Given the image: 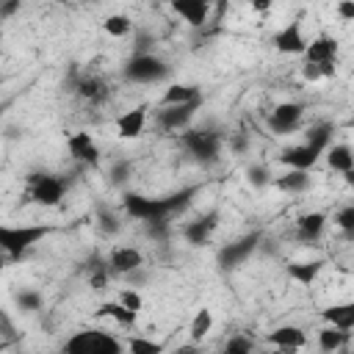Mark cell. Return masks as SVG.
I'll list each match as a JSON object with an SVG mask.
<instances>
[{
  "label": "cell",
  "mask_w": 354,
  "mask_h": 354,
  "mask_svg": "<svg viewBox=\"0 0 354 354\" xmlns=\"http://www.w3.org/2000/svg\"><path fill=\"white\" fill-rule=\"evenodd\" d=\"M53 232V224H0V252H6L8 260H19Z\"/></svg>",
  "instance_id": "6da1fadb"
},
{
  "label": "cell",
  "mask_w": 354,
  "mask_h": 354,
  "mask_svg": "<svg viewBox=\"0 0 354 354\" xmlns=\"http://www.w3.org/2000/svg\"><path fill=\"white\" fill-rule=\"evenodd\" d=\"M180 141L188 149V155L196 163H202V166H213L218 160V155H221V130H213V127H185Z\"/></svg>",
  "instance_id": "7a4b0ae2"
},
{
  "label": "cell",
  "mask_w": 354,
  "mask_h": 354,
  "mask_svg": "<svg viewBox=\"0 0 354 354\" xmlns=\"http://www.w3.org/2000/svg\"><path fill=\"white\" fill-rule=\"evenodd\" d=\"M66 188H69V183L61 174L33 171V174H28V191H25L22 202H36V205H44V207H55V205H61Z\"/></svg>",
  "instance_id": "3957f363"
},
{
  "label": "cell",
  "mask_w": 354,
  "mask_h": 354,
  "mask_svg": "<svg viewBox=\"0 0 354 354\" xmlns=\"http://www.w3.org/2000/svg\"><path fill=\"white\" fill-rule=\"evenodd\" d=\"M122 205L127 210V216L138 218V221H160V218H171L174 210H171V199L169 196H144V194H136V191H127L122 196Z\"/></svg>",
  "instance_id": "277c9868"
},
{
  "label": "cell",
  "mask_w": 354,
  "mask_h": 354,
  "mask_svg": "<svg viewBox=\"0 0 354 354\" xmlns=\"http://www.w3.org/2000/svg\"><path fill=\"white\" fill-rule=\"evenodd\" d=\"M64 348L69 354H122L124 346L122 340H116L111 332H102V329H86V332H75Z\"/></svg>",
  "instance_id": "5b68a950"
},
{
  "label": "cell",
  "mask_w": 354,
  "mask_h": 354,
  "mask_svg": "<svg viewBox=\"0 0 354 354\" xmlns=\"http://www.w3.org/2000/svg\"><path fill=\"white\" fill-rule=\"evenodd\" d=\"M169 75H171V66L166 61H160L158 55H149V53H136L124 64V77L133 83H160Z\"/></svg>",
  "instance_id": "8992f818"
},
{
  "label": "cell",
  "mask_w": 354,
  "mask_h": 354,
  "mask_svg": "<svg viewBox=\"0 0 354 354\" xmlns=\"http://www.w3.org/2000/svg\"><path fill=\"white\" fill-rule=\"evenodd\" d=\"M263 235L254 230V232H246L243 238H235L232 243H224L218 249V268L221 271H235L238 266H243V260L252 257V252L260 246Z\"/></svg>",
  "instance_id": "52a82bcc"
},
{
  "label": "cell",
  "mask_w": 354,
  "mask_h": 354,
  "mask_svg": "<svg viewBox=\"0 0 354 354\" xmlns=\"http://www.w3.org/2000/svg\"><path fill=\"white\" fill-rule=\"evenodd\" d=\"M202 105V97L196 100H188V102H177V105H163L160 113H158V124L160 130L166 133H177V130H185L196 113V108Z\"/></svg>",
  "instance_id": "ba28073f"
},
{
  "label": "cell",
  "mask_w": 354,
  "mask_h": 354,
  "mask_svg": "<svg viewBox=\"0 0 354 354\" xmlns=\"http://www.w3.org/2000/svg\"><path fill=\"white\" fill-rule=\"evenodd\" d=\"M72 91L77 97H83L88 105H102L111 97V86L105 83V77L83 72V75H72Z\"/></svg>",
  "instance_id": "9c48e42d"
},
{
  "label": "cell",
  "mask_w": 354,
  "mask_h": 354,
  "mask_svg": "<svg viewBox=\"0 0 354 354\" xmlns=\"http://www.w3.org/2000/svg\"><path fill=\"white\" fill-rule=\"evenodd\" d=\"M66 149H69L72 160H77V163H83V166H100L102 152H100L94 136L86 133V130L69 133V136H66Z\"/></svg>",
  "instance_id": "30bf717a"
},
{
  "label": "cell",
  "mask_w": 354,
  "mask_h": 354,
  "mask_svg": "<svg viewBox=\"0 0 354 354\" xmlns=\"http://www.w3.org/2000/svg\"><path fill=\"white\" fill-rule=\"evenodd\" d=\"M301 116H304V105L301 102H279L268 113V127L277 136H290L301 124Z\"/></svg>",
  "instance_id": "8fae6325"
},
{
  "label": "cell",
  "mask_w": 354,
  "mask_h": 354,
  "mask_svg": "<svg viewBox=\"0 0 354 354\" xmlns=\"http://www.w3.org/2000/svg\"><path fill=\"white\" fill-rule=\"evenodd\" d=\"M324 152L321 149H315L313 144H296V147H288V149H282L279 152V163L282 166H288V169H304V171H310L315 163H318V158H321Z\"/></svg>",
  "instance_id": "7c38bea8"
},
{
  "label": "cell",
  "mask_w": 354,
  "mask_h": 354,
  "mask_svg": "<svg viewBox=\"0 0 354 354\" xmlns=\"http://www.w3.org/2000/svg\"><path fill=\"white\" fill-rule=\"evenodd\" d=\"M105 263H108L111 274L124 277V274H130L133 268L144 266V254H141V249H136V246H113L111 254L105 257Z\"/></svg>",
  "instance_id": "4fadbf2b"
},
{
  "label": "cell",
  "mask_w": 354,
  "mask_h": 354,
  "mask_svg": "<svg viewBox=\"0 0 354 354\" xmlns=\"http://www.w3.org/2000/svg\"><path fill=\"white\" fill-rule=\"evenodd\" d=\"M216 224H218V213H216V210H207V213H202L199 218H194V221H188V224L183 227V238H185L191 246H205V243L210 241Z\"/></svg>",
  "instance_id": "5bb4252c"
},
{
  "label": "cell",
  "mask_w": 354,
  "mask_h": 354,
  "mask_svg": "<svg viewBox=\"0 0 354 354\" xmlns=\"http://www.w3.org/2000/svg\"><path fill=\"white\" fill-rule=\"evenodd\" d=\"M274 47H277L279 53H288V55H301L304 47H307V39H304V33H301V22L293 19V22H288L282 30H277V33H274Z\"/></svg>",
  "instance_id": "9a60e30c"
},
{
  "label": "cell",
  "mask_w": 354,
  "mask_h": 354,
  "mask_svg": "<svg viewBox=\"0 0 354 354\" xmlns=\"http://www.w3.org/2000/svg\"><path fill=\"white\" fill-rule=\"evenodd\" d=\"M147 105H136V108H130V111H124L122 116H116V136L119 138H124V141H130V138H138L141 133H144V127H147Z\"/></svg>",
  "instance_id": "2e32d148"
},
{
  "label": "cell",
  "mask_w": 354,
  "mask_h": 354,
  "mask_svg": "<svg viewBox=\"0 0 354 354\" xmlns=\"http://www.w3.org/2000/svg\"><path fill=\"white\" fill-rule=\"evenodd\" d=\"M210 6H213V0H171L174 14H180L191 28H202L207 22Z\"/></svg>",
  "instance_id": "e0dca14e"
},
{
  "label": "cell",
  "mask_w": 354,
  "mask_h": 354,
  "mask_svg": "<svg viewBox=\"0 0 354 354\" xmlns=\"http://www.w3.org/2000/svg\"><path fill=\"white\" fill-rule=\"evenodd\" d=\"M324 227H326V213H321V210L304 213V216H299V221H296V238H299L301 243H315V241L324 235Z\"/></svg>",
  "instance_id": "ac0fdd59"
},
{
  "label": "cell",
  "mask_w": 354,
  "mask_h": 354,
  "mask_svg": "<svg viewBox=\"0 0 354 354\" xmlns=\"http://www.w3.org/2000/svg\"><path fill=\"white\" fill-rule=\"evenodd\" d=\"M304 61L310 64H321V61H337V39L332 36H315L313 41H307L304 47Z\"/></svg>",
  "instance_id": "d6986e66"
},
{
  "label": "cell",
  "mask_w": 354,
  "mask_h": 354,
  "mask_svg": "<svg viewBox=\"0 0 354 354\" xmlns=\"http://www.w3.org/2000/svg\"><path fill=\"white\" fill-rule=\"evenodd\" d=\"M324 155H326L329 169L346 174V180L354 177V152H351L348 144H329V147L324 149Z\"/></svg>",
  "instance_id": "ffe728a7"
},
{
  "label": "cell",
  "mask_w": 354,
  "mask_h": 354,
  "mask_svg": "<svg viewBox=\"0 0 354 354\" xmlns=\"http://www.w3.org/2000/svg\"><path fill=\"white\" fill-rule=\"evenodd\" d=\"M271 346H277V348H285V351H293V348H301L304 343H307V335L299 329V326H293V324H285V326H277L274 332H268V337H266Z\"/></svg>",
  "instance_id": "44dd1931"
},
{
  "label": "cell",
  "mask_w": 354,
  "mask_h": 354,
  "mask_svg": "<svg viewBox=\"0 0 354 354\" xmlns=\"http://www.w3.org/2000/svg\"><path fill=\"white\" fill-rule=\"evenodd\" d=\"M321 318L343 332H351L354 329V301H343V304H332V307H324L321 310Z\"/></svg>",
  "instance_id": "7402d4cb"
},
{
  "label": "cell",
  "mask_w": 354,
  "mask_h": 354,
  "mask_svg": "<svg viewBox=\"0 0 354 354\" xmlns=\"http://www.w3.org/2000/svg\"><path fill=\"white\" fill-rule=\"evenodd\" d=\"M321 268H324V260H301V263H288L285 266L288 277L299 285H313L318 279Z\"/></svg>",
  "instance_id": "603a6c76"
},
{
  "label": "cell",
  "mask_w": 354,
  "mask_h": 354,
  "mask_svg": "<svg viewBox=\"0 0 354 354\" xmlns=\"http://www.w3.org/2000/svg\"><path fill=\"white\" fill-rule=\"evenodd\" d=\"M86 277H88V288L94 293H102L108 288V279H111V268L108 263L100 257V254H91V260L86 263Z\"/></svg>",
  "instance_id": "cb8c5ba5"
},
{
  "label": "cell",
  "mask_w": 354,
  "mask_h": 354,
  "mask_svg": "<svg viewBox=\"0 0 354 354\" xmlns=\"http://www.w3.org/2000/svg\"><path fill=\"white\" fill-rule=\"evenodd\" d=\"M97 315H100V318H113V321L122 324V326H133V324L138 321V313H136V310H127L119 299H116V301H102L100 310H97Z\"/></svg>",
  "instance_id": "d4e9b609"
},
{
  "label": "cell",
  "mask_w": 354,
  "mask_h": 354,
  "mask_svg": "<svg viewBox=\"0 0 354 354\" xmlns=\"http://www.w3.org/2000/svg\"><path fill=\"white\" fill-rule=\"evenodd\" d=\"M274 185H277L279 191L299 194V191H304V188L310 185V171H304V169H288L282 177L274 180Z\"/></svg>",
  "instance_id": "484cf974"
},
{
  "label": "cell",
  "mask_w": 354,
  "mask_h": 354,
  "mask_svg": "<svg viewBox=\"0 0 354 354\" xmlns=\"http://www.w3.org/2000/svg\"><path fill=\"white\" fill-rule=\"evenodd\" d=\"M348 335L351 332H343V329H337V326H324L321 332H318V348L321 351H340V348H346L348 346Z\"/></svg>",
  "instance_id": "4316f807"
},
{
  "label": "cell",
  "mask_w": 354,
  "mask_h": 354,
  "mask_svg": "<svg viewBox=\"0 0 354 354\" xmlns=\"http://www.w3.org/2000/svg\"><path fill=\"white\" fill-rule=\"evenodd\" d=\"M196 97H202L196 86L174 83V86H169V88L163 91V100H160V102H163V105H177V102H188V100H196Z\"/></svg>",
  "instance_id": "83f0119b"
},
{
  "label": "cell",
  "mask_w": 354,
  "mask_h": 354,
  "mask_svg": "<svg viewBox=\"0 0 354 354\" xmlns=\"http://www.w3.org/2000/svg\"><path fill=\"white\" fill-rule=\"evenodd\" d=\"M210 329H213V313L207 310V307H199L196 310V315H194V321H191V326H188V335H191V340H205L207 335H210Z\"/></svg>",
  "instance_id": "f1b7e54d"
},
{
  "label": "cell",
  "mask_w": 354,
  "mask_h": 354,
  "mask_svg": "<svg viewBox=\"0 0 354 354\" xmlns=\"http://www.w3.org/2000/svg\"><path fill=\"white\" fill-rule=\"evenodd\" d=\"M332 136H335V124L332 122H321V124H315V127L307 130V144H313L315 149L324 152L332 144Z\"/></svg>",
  "instance_id": "f546056e"
},
{
  "label": "cell",
  "mask_w": 354,
  "mask_h": 354,
  "mask_svg": "<svg viewBox=\"0 0 354 354\" xmlns=\"http://www.w3.org/2000/svg\"><path fill=\"white\" fill-rule=\"evenodd\" d=\"M130 28H133V22H130V17H127V14H111V17H105V19H102V30H105L108 36H116V39L127 36V33H130Z\"/></svg>",
  "instance_id": "4dcf8cb0"
},
{
  "label": "cell",
  "mask_w": 354,
  "mask_h": 354,
  "mask_svg": "<svg viewBox=\"0 0 354 354\" xmlns=\"http://www.w3.org/2000/svg\"><path fill=\"white\" fill-rule=\"evenodd\" d=\"M97 221H100V230H102L105 235H116V232L122 230L119 216H116L113 210H108L105 205H100V210H97Z\"/></svg>",
  "instance_id": "1f68e13d"
},
{
  "label": "cell",
  "mask_w": 354,
  "mask_h": 354,
  "mask_svg": "<svg viewBox=\"0 0 354 354\" xmlns=\"http://www.w3.org/2000/svg\"><path fill=\"white\" fill-rule=\"evenodd\" d=\"M254 348V340L246 337L243 332L241 335H232L227 343H224V354H249Z\"/></svg>",
  "instance_id": "d6a6232c"
},
{
  "label": "cell",
  "mask_w": 354,
  "mask_h": 354,
  "mask_svg": "<svg viewBox=\"0 0 354 354\" xmlns=\"http://www.w3.org/2000/svg\"><path fill=\"white\" fill-rule=\"evenodd\" d=\"M246 180H249L254 188H266V185L271 183V171H268L266 163H254V166L246 169Z\"/></svg>",
  "instance_id": "836d02e7"
},
{
  "label": "cell",
  "mask_w": 354,
  "mask_h": 354,
  "mask_svg": "<svg viewBox=\"0 0 354 354\" xmlns=\"http://www.w3.org/2000/svg\"><path fill=\"white\" fill-rule=\"evenodd\" d=\"M17 307H19L22 313H36V310H41V293H39V290H22V293H17Z\"/></svg>",
  "instance_id": "e575fe53"
},
{
  "label": "cell",
  "mask_w": 354,
  "mask_h": 354,
  "mask_svg": "<svg viewBox=\"0 0 354 354\" xmlns=\"http://www.w3.org/2000/svg\"><path fill=\"white\" fill-rule=\"evenodd\" d=\"M335 224L346 232V238H351V235H354V205L340 207V210H337V216H335Z\"/></svg>",
  "instance_id": "d590c367"
},
{
  "label": "cell",
  "mask_w": 354,
  "mask_h": 354,
  "mask_svg": "<svg viewBox=\"0 0 354 354\" xmlns=\"http://www.w3.org/2000/svg\"><path fill=\"white\" fill-rule=\"evenodd\" d=\"M127 348H130L133 354H160V351H163V346H160V343L147 340V337H133V340L127 343Z\"/></svg>",
  "instance_id": "8d00e7d4"
},
{
  "label": "cell",
  "mask_w": 354,
  "mask_h": 354,
  "mask_svg": "<svg viewBox=\"0 0 354 354\" xmlns=\"http://www.w3.org/2000/svg\"><path fill=\"white\" fill-rule=\"evenodd\" d=\"M130 174H133V163H130V160H116V163L111 166V183H113V185H124Z\"/></svg>",
  "instance_id": "74e56055"
},
{
  "label": "cell",
  "mask_w": 354,
  "mask_h": 354,
  "mask_svg": "<svg viewBox=\"0 0 354 354\" xmlns=\"http://www.w3.org/2000/svg\"><path fill=\"white\" fill-rule=\"evenodd\" d=\"M119 301H122L127 310H136V313H141V307H144V299H141V293H138L136 288H122V290H119Z\"/></svg>",
  "instance_id": "f35d334b"
},
{
  "label": "cell",
  "mask_w": 354,
  "mask_h": 354,
  "mask_svg": "<svg viewBox=\"0 0 354 354\" xmlns=\"http://www.w3.org/2000/svg\"><path fill=\"white\" fill-rule=\"evenodd\" d=\"M19 8H22V0H0V19L14 17Z\"/></svg>",
  "instance_id": "ab89813d"
},
{
  "label": "cell",
  "mask_w": 354,
  "mask_h": 354,
  "mask_svg": "<svg viewBox=\"0 0 354 354\" xmlns=\"http://www.w3.org/2000/svg\"><path fill=\"white\" fill-rule=\"evenodd\" d=\"M337 17L343 22H351L354 19V0H340L337 3Z\"/></svg>",
  "instance_id": "60d3db41"
},
{
  "label": "cell",
  "mask_w": 354,
  "mask_h": 354,
  "mask_svg": "<svg viewBox=\"0 0 354 354\" xmlns=\"http://www.w3.org/2000/svg\"><path fill=\"white\" fill-rule=\"evenodd\" d=\"M301 77L304 80H321V69H318V64H310V61H304V66H301Z\"/></svg>",
  "instance_id": "b9f144b4"
},
{
  "label": "cell",
  "mask_w": 354,
  "mask_h": 354,
  "mask_svg": "<svg viewBox=\"0 0 354 354\" xmlns=\"http://www.w3.org/2000/svg\"><path fill=\"white\" fill-rule=\"evenodd\" d=\"M230 147H232V152H235V155H241V152H246L249 141H246V136H243V133H235V136L230 138Z\"/></svg>",
  "instance_id": "7bdbcfd3"
},
{
  "label": "cell",
  "mask_w": 354,
  "mask_h": 354,
  "mask_svg": "<svg viewBox=\"0 0 354 354\" xmlns=\"http://www.w3.org/2000/svg\"><path fill=\"white\" fill-rule=\"evenodd\" d=\"M249 6L257 11V14H268L274 8V0H249Z\"/></svg>",
  "instance_id": "ee69618b"
},
{
  "label": "cell",
  "mask_w": 354,
  "mask_h": 354,
  "mask_svg": "<svg viewBox=\"0 0 354 354\" xmlns=\"http://www.w3.org/2000/svg\"><path fill=\"white\" fill-rule=\"evenodd\" d=\"M0 332H3V335H8V337L14 335V326H11V321L6 318V313H3V310H0Z\"/></svg>",
  "instance_id": "f6af8a7d"
},
{
  "label": "cell",
  "mask_w": 354,
  "mask_h": 354,
  "mask_svg": "<svg viewBox=\"0 0 354 354\" xmlns=\"http://www.w3.org/2000/svg\"><path fill=\"white\" fill-rule=\"evenodd\" d=\"M149 44H152V39L141 33V36L136 39V53H147V47H149Z\"/></svg>",
  "instance_id": "bcb514c9"
},
{
  "label": "cell",
  "mask_w": 354,
  "mask_h": 354,
  "mask_svg": "<svg viewBox=\"0 0 354 354\" xmlns=\"http://www.w3.org/2000/svg\"><path fill=\"white\" fill-rule=\"evenodd\" d=\"M3 268H6V257H0V274H3Z\"/></svg>",
  "instance_id": "7dc6e473"
},
{
  "label": "cell",
  "mask_w": 354,
  "mask_h": 354,
  "mask_svg": "<svg viewBox=\"0 0 354 354\" xmlns=\"http://www.w3.org/2000/svg\"><path fill=\"white\" fill-rule=\"evenodd\" d=\"M0 119H3V105H0Z\"/></svg>",
  "instance_id": "c3c4849f"
},
{
  "label": "cell",
  "mask_w": 354,
  "mask_h": 354,
  "mask_svg": "<svg viewBox=\"0 0 354 354\" xmlns=\"http://www.w3.org/2000/svg\"><path fill=\"white\" fill-rule=\"evenodd\" d=\"M55 3H66V0H55Z\"/></svg>",
  "instance_id": "681fc988"
},
{
  "label": "cell",
  "mask_w": 354,
  "mask_h": 354,
  "mask_svg": "<svg viewBox=\"0 0 354 354\" xmlns=\"http://www.w3.org/2000/svg\"><path fill=\"white\" fill-rule=\"evenodd\" d=\"M169 3H171V0H169Z\"/></svg>",
  "instance_id": "f907efd6"
}]
</instances>
